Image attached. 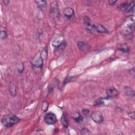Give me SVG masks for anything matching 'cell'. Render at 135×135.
Segmentation results:
<instances>
[{"instance_id":"obj_24","label":"cell","mask_w":135,"mask_h":135,"mask_svg":"<svg viewBox=\"0 0 135 135\" xmlns=\"http://www.w3.org/2000/svg\"><path fill=\"white\" fill-rule=\"evenodd\" d=\"M4 4L5 5H7L8 4V3H9V1H4Z\"/></svg>"},{"instance_id":"obj_1","label":"cell","mask_w":135,"mask_h":135,"mask_svg":"<svg viewBox=\"0 0 135 135\" xmlns=\"http://www.w3.org/2000/svg\"><path fill=\"white\" fill-rule=\"evenodd\" d=\"M20 119L14 114L5 115L2 119L3 125L6 127H11L19 123Z\"/></svg>"},{"instance_id":"obj_14","label":"cell","mask_w":135,"mask_h":135,"mask_svg":"<svg viewBox=\"0 0 135 135\" xmlns=\"http://www.w3.org/2000/svg\"><path fill=\"white\" fill-rule=\"evenodd\" d=\"M118 49L121 51H123V52H125V53H127V52H129V48L128 47V45L126 44H121L119 45Z\"/></svg>"},{"instance_id":"obj_21","label":"cell","mask_w":135,"mask_h":135,"mask_svg":"<svg viewBox=\"0 0 135 135\" xmlns=\"http://www.w3.org/2000/svg\"><path fill=\"white\" fill-rule=\"evenodd\" d=\"M128 115L130 116V117H131V118H133V119H135V113L134 112H129V113H128Z\"/></svg>"},{"instance_id":"obj_23","label":"cell","mask_w":135,"mask_h":135,"mask_svg":"<svg viewBox=\"0 0 135 135\" xmlns=\"http://www.w3.org/2000/svg\"><path fill=\"white\" fill-rule=\"evenodd\" d=\"M117 2V1H109V3L110 5H114V4L115 3Z\"/></svg>"},{"instance_id":"obj_11","label":"cell","mask_w":135,"mask_h":135,"mask_svg":"<svg viewBox=\"0 0 135 135\" xmlns=\"http://www.w3.org/2000/svg\"><path fill=\"white\" fill-rule=\"evenodd\" d=\"M72 118H73L75 123H81L83 121V118L78 113L74 114L73 116H72Z\"/></svg>"},{"instance_id":"obj_13","label":"cell","mask_w":135,"mask_h":135,"mask_svg":"<svg viewBox=\"0 0 135 135\" xmlns=\"http://www.w3.org/2000/svg\"><path fill=\"white\" fill-rule=\"evenodd\" d=\"M125 91L126 94L128 96L134 97L135 95V93L134 90L129 87H125Z\"/></svg>"},{"instance_id":"obj_4","label":"cell","mask_w":135,"mask_h":135,"mask_svg":"<svg viewBox=\"0 0 135 135\" xmlns=\"http://www.w3.org/2000/svg\"><path fill=\"white\" fill-rule=\"evenodd\" d=\"M44 119L46 124L48 125H53L57 121V117L52 113H49L46 114L44 117Z\"/></svg>"},{"instance_id":"obj_12","label":"cell","mask_w":135,"mask_h":135,"mask_svg":"<svg viewBox=\"0 0 135 135\" xmlns=\"http://www.w3.org/2000/svg\"><path fill=\"white\" fill-rule=\"evenodd\" d=\"M106 99L100 98L94 101V105L95 106H101L105 104V100Z\"/></svg>"},{"instance_id":"obj_9","label":"cell","mask_w":135,"mask_h":135,"mask_svg":"<svg viewBox=\"0 0 135 135\" xmlns=\"http://www.w3.org/2000/svg\"><path fill=\"white\" fill-rule=\"evenodd\" d=\"M35 2L39 8H40L42 11H45L47 8V2L45 1H35Z\"/></svg>"},{"instance_id":"obj_2","label":"cell","mask_w":135,"mask_h":135,"mask_svg":"<svg viewBox=\"0 0 135 135\" xmlns=\"http://www.w3.org/2000/svg\"><path fill=\"white\" fill-rule=\"evenodd\" d=\"M91 118L95 123L101 124L104 121V117L101 112L99 111H93L91 114Z\"/></svg>"},{"instance_id":"obj_16","label":"cell","mask_w":135,"mask_h":135,"mask_svg":"<svg viewBox=\"0 0 135 135\" xmlns=\"http://www.w3.org/2000/svg\"><path fill=\"white\" fill-rule=\"evenodd\" d=\"M49 107V104L47 101H44L42 104V110L44 112H46L48 110Z\"/></svg>"},{"instance_id":"obj_8","label":"cell","mask_w":135,"mask_h":135,"mask_svg":"<svg viewBox=\"0 0 135 135\" xmlns=\"http://www.w3.org/2000/svg\"><path fill=\"white\" fill-rule=\"evenodd\" d=\"M94 28L96 32L99 33H106L107 30L103 25L99 24H94Z\"/></svg>"},{"instance_id":"obj_3","label":"cell","mask_w":135,"mask_h":135,"mask_svg":"<svg viewBox=\"0 0 135 135\" xmlns=\"http://www.w3.org/2000/svg\"><path fill=\"white\" fill-rule=\"evenodd\" d=\"M43 59L42 58L41 54H38L36 55L34 58L32 59L31 61V63L33 66L38 68H42L43 65Z\"/></svg>"},{"instance_id":"obj_17","label":"cell","mask_w":135,"mask_h":135,"mask_svg":"<svg viewBox=\"0 0 135 135\" xmlns=\"http://www.w3.org/2000/svg\"><path fill=\"white\" fill-rule=\"evenodd\" d=\"M0 35H1V39H2V40H5V39H6L8 37L7 33H6V32L5 30L4 31L1 30Z\"/></svg>"},{"instance_id":"obj_10","label":"cell","mask_w":135,"mask_h":135,"mask_svg":"<svg viewBox=\"0 0 135 135\" xmlns=\"http://www.w3.org/2000/svg\"><path fill=\"white\" fill-rule=\"evenodd\" d=\"M134 9H135V2L133 1L130 4H128L127 8L125 10V12L127 13H129L132 12H134Z\"/></svg>"},{"instance_id":"obj_7","label":"cell","mask_w":135,"mask_h":135,"mask_svg":"<svg viewBox=\"0 0 135 135\" xmlns=\"http://www.w3.org/2000/svg\"><path fill=\"white\" fill-rule=\"evenodd\" d=\"M77 45L78 48L82 51H87L89 49V45L84 42H78Z\"/></svg>"},{"instance_id":"obj_5","label":"cell","mask_w":135,"mask_h":135,"mask_svg":"<svg viewBox=\"0 0 135 135\" xmlns=\"http://www.w3.org/2000/svg\"><path fill=\"white\" fill-rule=\"evenodd\" d=\"M107 97L109 98H114L118 96L119 94V91H118L116 88L114 87L109 88L107 89Z\"/></svg>"},{"instance_id":"obj_18","label":"cell","mask_w":135,"mask_h":135,"mask_svg":"<svg viewBox=\"0 0 135 135\" xmlns=\"http://www.w3.org/2000/svg\"><path fill=\"white\" fill-rule=\"evenodd\" d=\"M80 134L81 135H89L90 134V131L87 128H83L80 131Z\"/></svg>"},{"instance_id":"obj_20","label":"cell","mask_w":135,"mask_h":135,"mask_svg":"<svg viewBox=\"0 0 135 135\" xmlns=\"http://www.w3.org/2000/svg\"><path fill=\"white\" fill-rule=\"evenodd\" d=\"M40 54L42 58L43 59V60H44V59L46 58V57H47V52H46L45 50L42 51V53Z\"/></svg>"},{"instance_id":"obj_15","label":"cell","mask_w":135,"mask_h":135,"mask_svg":"<svg viewBox=\"0 0 135 135\" xmlns=\"http://www.w3.org/2000/svg\"><path fill=\"white\" fill-rule=\"evenodd\" d=\"M61 123H62V125H63V126L64 127H65V128L68 127V126H69L68 121V120L67 119L66 116H65V114L62 115V116L61 117Z\"/></svg>"},{"instance_id":"obj_22","label":"cell","mask_w":135,"mask_h":135,"mask_svg":"<svg viewBox=\"0 0 135 135\" xmlns=\"http://www.w3.org/2000/svg\"><path fill=\"white\" fill-rule=\"evenodd\" d=\"M82 112H83V114H84L85 115H87L89 114V111L88 109H84L82 110Z\"/></svg>"},{"instance_id":"obj_6","label":"cell","mask_w":135,"mask_h":135,"mask_svg":"<svg viewBox=\"0 0 135 135\" xmlns=\"http://www.w3.org/2000/svg\"><path fill=\"white\" fill-rule=\"evenodd\" d=\"M63 14L65 17L68 19H72L74 16V12L73 10L70 8L64 9L63 10Z\"/></svg>"},{"instance_id":"obj_19","label":"cell","mask_w":135,"mask_h":135,"mask_svg":"<svg viewBox=\"0 0 135 135\" xmlns=\"http://www.w3.org/2000/svg\"><path fill=\"white\" fill-rule=\"evenodd\" d=\"M23 69H24L23 65V64L22 63H21L18 67V70L19 72L21 73V72H22L23 70Z\"/></svg>"}]
</instances>
